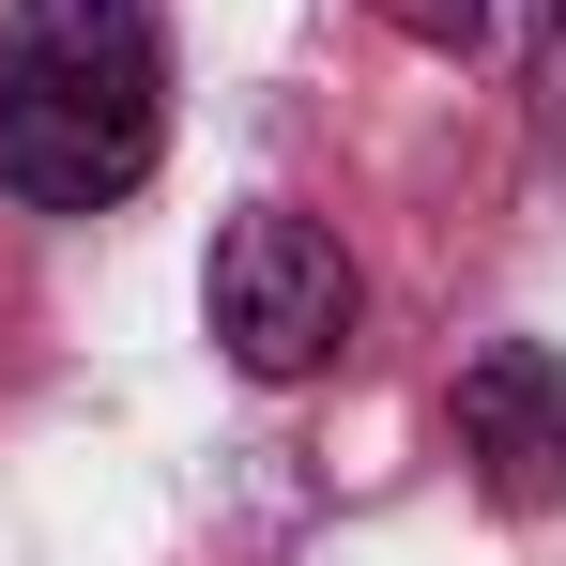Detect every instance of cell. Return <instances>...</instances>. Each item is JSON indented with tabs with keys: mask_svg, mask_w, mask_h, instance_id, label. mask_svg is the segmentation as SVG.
Returning a JSON list of instances; mask_svg holds the SVG:
<instances>
[{
	"mask_svg": "<svg viewBox=\"0 0 566 566\" xmlns=\"http://www.w3.org/2000/svg\"><path fill=\"white\" fill-rule=\"evenodd\" d=\"M169 154V46L138 0H15L0 15V185L31 214H107Z\"/></svg>",
	"mask_w": 566,
	"mask_h": 566,
	"instance_id": "1",
	"label": "cell"
},
{
	"mask_svg": "<svg viewBox=\"0 0 566 566\" xmlns=\"http://www.w3.org/2000/svg\"><path fill=\"white\" fill-rule=\"evenodd\" d=\"M199 322H214V353L245 382H322L353 353V322H368V276H353V245L322 230V214H230L214 230V276H199Z\"/></svg>",
	"mask_w": 566,
	"mask_h": 566,
	"instance_id": "2",
	"label": "cell"
},
{
	"mask_svg": "<svg viewBox=\"0 0 566 566\" xmlns=\"http://www.w3.org/2000/svg\"><path fill=\"white\" fill-rule=\"evenodd\" d=\"M444 413H460V460H474V490H490L505 521L566 505V353H536V337H490V353H460Z\"/></svg>",
	"mask_w": 566,
	"mask_h": 566,
	"instance_id": "3",
	"label": "cell"
},
{
	"mask_svg": "<svg viewBox=\"0 0 566 566\" xmlns=\"http://www.w3.org/2000/svg\"><path fill=\"white\" fill-rule=\"evenodd\" d=\"M382 31H413V46H444V62H460V46H490V0H368Z\"/></svg>",
	"mask_w": 566,
	"mask_h": 566,
	"instance_id": "4",
	"label": "cell"
}]
</instances>
